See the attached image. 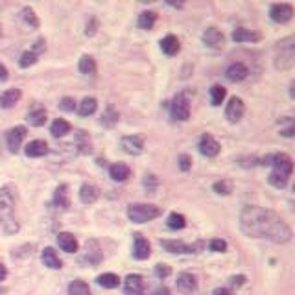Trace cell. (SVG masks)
Wrapping results in <instances>:
<instances>
[{
  "label": "cell",
  "instance_id": "obj_29",
  "mask_svg": "<svg viewBox=\"0 0 295 295\" xmlns=\"http://www.w3.org/2000/svg\"><path fill=\"white\" fill-rule=\"evenodd\" d=\"M87 258L92 264H98L102 260V249H100V244L96 240L87 242Z\"/></svg>",
  "mask_w": 295,
  "mask_h": 295
},
{
  "label": "cell",
  "instance_id": "obj_13",
  "mask_svg": "<svg viewBox=\"0 0 295 295\" xmlns=\"http://www.w3.org/2000/svg\"><path fill=\"white\" fill-rule=\"evenodd\" d=\"M271 164L275 166V172L284 173V175L290 177L293 172V161L288 153H277V155H271Z\"/></svg>",
  "mask_w": 295,
  "mask_h": 295
},
{
  "label": "cell",
  "instance_id": "obj_23",
  "mask_svg": "<svg viewBox=\"0 0 295 295\" xmlns=\"http://www.w3.org/2000/svg\"><path fill=\"white\" fill-rule=\"evenodd\" d=\"M19 100H21V91L19 89H8L0 94V107L11 109Z\"/></svg>",
  "mask_w": 295,
  "mask_h": 295
},
{
  "label": "cell",
  "instance_id": "obj_52",
  "mask_svg": "<svg viewBox=\"0 0 295 295\" xmlns=\"http://www.w3.org/2000/svg\"><path fill=\"white\" fill-rule=\"evenodd\" d=\"M155 295H170V290H168L166 286H161V288H157Z\"/></svg>",
  "mask_w": 295,
  "mask_h": 295
},
{
  "label": "cell",
  "instance_id": "obj_22",
  "mask_svg": "<svg viewBox=\"0 0 295 295\" xmlns=\"http://www.w3.org/2000/svg\"><path fill=\"white\" fill-rule=\"evenodd\" d=\"M41 260H43L44 266H46V268H50V269H61V268H63L61 258L57 257V253H55L52 247H46V249H44L43 255H41Z\"/></svg>",
  "mask_w": 295,
  "mask_h": 295
},
{
  "label": "cell",
  "instance_id": "obj_31",
  "mask_svg": "<svg viewBox=\"0 0 295 295\" xmlns=\"http://www.w3.org/2000/svg\"><path fill=\"white\" fill-rule=\"evenodd\" d=\"M157 22V13L155 11H144L139 15V28L140 30H151Z\"/></svg>",
  "mask_w": 295,
  "mask_h": 295
},
{
  "label": "cell",
  "instance_id": "obj_14",
  "mask_svg": "<svg viewBox=\"0 0 295 295\" xmlns=\"http://www.w3.org/2000/svg\"><path fill=\"white\" fill-rule=\"evenodd\" d=\"M146 282L140 275H128L126 277V295H146Z\"/></svg>",
  "mask_w": 295,
  "mask_h": 295
},
{
  "label": "cell",
  "instance_id": "obj_9",
  "mask_svg": "<svg viewBox=\"0 0 295 295\" xmlns=\"http://www.w3.org/2000/svg\"><path fill=\"white\" fill-rule=\"evenodd\" d=\"M244 113H246V105H244V102H242V98L232 96L231 100H229V103H227V107H225V118L231 124H236V122H240L242 120Z\"/></svg>",
  "mask_w": 295,
  "mask_h": 295
},
{
  "label": "cell",
  "instance_id": "obj_41",
  "mask_svg": "<svg viewBox=\"0 0 295 295\" xmlns=\"http://www.w3.org/2000/svg\"><path fill=\"white\" fill-rule=\"evenodd\" d=\"M212 188H214V192L216 194H221V196H229V194L232 192V185H231V181H218V183H214L212 185Z\"/></svg>",
  "mask_w": 295,
  "mask_h": 295
},
{
  "label": "cell",
  "instance_id": "obj_16",
  "mask_svg": "<svg viewBox=\"0 0 295 295\" xmlns=\"http://www.w3.org/2000/svg\"><path fill=\"white\" fill-rule=\"evenodd\" d=\"M26 118L32 126L41 128V126H44V122H46V109H44V105H41V103H33L32 107L28 109Z\"/></svg>",
  "mask_w": 295,
  "mask_h": 295
},
{
  "label": "cell",
  "instance_id": "obj_19",
  "mask_svg": "<svg viewBox=\"0 0 295 295\" xmlns=\"http://www.w3.org/2000/svg\"><path fill=\"white\" fill-rule=\"evenodd\" d=\"M57 246L67 253H76L78 251V247H80V244H78L74 234H70V232H59Z\"/></svg>",
  "mask_w": 295,
  "mask_h": 295
},
{
  "label": "cell",
  "instance_id": "obj_3",
  "mask_svg": "<svg viewBox=\"0 0 295 295\" xmlns=\"http://www.w3.org/2000/svg\"><path fill=\"white\" fill-rule=\"evenodd\" d=\"M295 39L286 37L275 46V69L277 70H291L295 63Z\"/></svg>",
  "mask_w": 295,
  "mask_h": 295
},
{
  "label": "cell",
  "instance_id": "obj_49",
  "mask_svg": "<svg viewBox=\"0 0 295 295\" xmlns=\"http://www.w3.org/2000/svg\"><path fill=\"white\" fill-rule=\"evenodd\" d=\"M44 50V39H37V41H35V46H33V54H37L39 55V52H43Z\"/></svg>",
  "mask_w": 295,
  "mask_h": 295
},
{
  "label": "cell",
  "instance_id": "obj_25",
  "mask_svg": "<svg viewBox=\"0 0 295 295\" xmlns=\"http://www.w3.org/2000/svg\"><path fill=\"white\" fill-rule=\"evenodd\" d=\"M258 39H260L258 33L246 30V28H236L234 32H232V41H236V43H255Z\"/></svg>",
  "mask_w": 295,
  "mask_h": 295
},
{
  "label": "cell",
  "instance_id": "obj_20",
  "mask_svg": "<svg viewBox=\"0 0 295 295\" xmlns=\"http://www.w3.org/2000/svg\"><path fill=\"white\" fill-rule=\"evenodd\" d=\"M247 74H249V70L244 63H232L229 69L225 70V78L229 81H242L246 80Z\"/></svg>",
  "mask_w": 295,
  "mask_h": 295
},
{
  "label": "cell",
  "instance_id": "obj_1",
  "mask_svg": "<svg viewBox=\"0 0 295 295\" xmlns=\"http://www.w3.org/2000/svg\"><path fill=\"white\" fill-rule=\"evenodd\" d=\"M240 229L251 238H266L273 244L291 240V229L275 210L258 205H247L240 214Z\"/></svg>",
  "mask_w": 295,
  "mask_h": 295
},
{
  "label": "cell",
  "instance_id": "obj_40",
  "mask_svg": "<svg viewBox=\"0 0 295 295\" xmlns=\"http://www.w3.org/2000/svg\"><path fill=\"white\" fill-rule=\"evenodd\" d=\"M21 13H22V21L26 22L28 26L30 28H39V19H37V15H35V11H33L32 8H24Z\"/></svg>",
  "mask_w": 295,
  "mask_h": 295
},
{
  "label": "cell",
  "instance_id": "obj_50",
  "mask_svg": "<svg viewBox=\"0 0 295 295\" xmlns=\"http://www.w3.org/2000/svg\"><path fill=\"white\" fill-rule=\"evenodd\" d=\"M244 282H246V277H244V275H238V277H231V284L232 286H242L244 284Z\"/></svg>",
  "mask_w": 295,
  "mask_h": 295
},
{
  "label": "cell",
  "instance_id": "obj_37",
  "mask_svg": "<svg viewBox=\"0 0 295 295\" xmlns=\"http://www.w3.org/2000/svg\"><path fill=\"white\" fill-rule=\"evenodd\" d=\"M225 96H227V91L221 85H214L212 89H210V102H212L214 107L221 105L223 100H225Z\"/></svg>",
  "mask_w": 295,
  "mask_h": 295
},
{
  "label": "cell",
  "instance_id": "obj_33",
  "mask_svg": "<svg viewBox=\"0 0 295 295\" xmlns=\"http://www.w3.org/2000/svg\"><path fill=\"white\" fill-rule=\"evenodd\" d=\"M69 295H91V288H89V284H87L85 280L76 279L70 282Z\"/></svg>",
  "mask_w": 295,
  "mask_h": 295
},
{
  "label": "cell",
  "instance_id": "obj_11",
  "mask_svg": "<svg viewBox=\"0 0 295 295\" xmlns=\"http://www.w3.org/2000/svg\"><path fill=\"white\" fill-rule=\"evenodd\" d=\"M221 146L220 142L212 137V135L205 133L201 139H199V151H201V155L205 157H216L218 153H220Z\"/></svg>",
  "mask_w": 295,
  "mask_h": 295
},
{
  "label": "cell",
  "instance_id": "obj_10",
  "mask_svg": "<svg viewBox=\"0 0 295 295\" xmlns=\"http://www.w3.org/2000/svg\"><path fill=\"white\" fill-rule=\"evenodd\" d=\"M24 137H26V128H24V126H17V128L10 129V131L6 133V144H8L10 151L17 153L22 144V140H24Z\"/></svg>",
  "mask_w": 295,
  "mask_h": 295
},
{
  "label": "cell",
  "instance_id": "obj_45",
  "mask_svg": "<svg viewBox=\"0 0 295 295\" xmlns=\"http://www.w3.org/2000/svg\"><path fill=\"white\" fill-rule=\"evenodd\" d=\"M155 275L159 277V279H166V277L172 275V268L166 266V264H157L155 266Z\"/></svg>",
  "mask_w": 295,
  "mask_h": 295
},
{
  "label": "cell",
  "instance_id": "obj_36",
  "mask_svg": "<svg viewBox=\"0 0 295 295\" xmlns=\"http://www.w3.org/2000/svg\"><path fill=\"white\" fill-rule=\"evenodd\" d=\"M96 107H98L96 98H83L80 103V107H78V113H80L81 116H89V114H92L96 111Z\"/></svg>",
  "mask_w": 295,
  "mask_h": 295
},
{
  "label": "cell",
  "instance_id": "obj_26",
  "mask_svg": "<svg viewBox=\"0 0 295 295\" xmlns=\"http://www.w3.org/2000/svg\"><path fill=\"white\" fill-rule=\"evenodd\" d=\"M26 155L28 157H43L48 153V144L44 140H32L30 144L26 146Z\"/></svg>",
  "mask_w": 295,
  "mask_h": 295
},
{
  "label": "cell",
  "instance_id": "obj_28",
  "mask_svg": "<svg viewBox=\"0 0 295 295\" xmlns=\"http://www.w3.org/2000/svg\"><path fill=\"white\" fill-rule=\"evenodd\" d=\"M50 133H52V137H55V139L65 137L67 133H70V124L67 122V120H63V118H57V120H54V124L50 126Z\"/></svg>",
  "mask_w": 295,
  "mask_h": 295
},
{
  "label": "cell",
  "instance_id": "obj_53",
  "mask_svg": "<svg viewBox=\"0 0 295 295\" xmlns=\"http://www.w3.org/2000/svg\"><path fill=\"white\" fill-rule=\"evenodd\" d=\"M214 295H231V291L227 290V288H216Z\"/></svg>",
  "mask_w": 295,
  "mask_h": 295
},
{
  "label": "cell",
  "instance_id": "obj_34",
  "mask_svg": "<svg viewBox=\"0 0 295 295\" xmlns=\"http://www.w3.org/2000/svg\"><path fill=\"white\" fill-rule=\"evenodd\" d=\"M118 118H120V114H118L116 109H114L113 105H107V109H105L102 114V124L105 128H113V126L118 124Z\"/></svg>",
  "mask_w": 295,
  "mask_h": 295
},
{
  "label": "cell",
  "instance_id": "obj_38",
  "mask_svg": "<svg viewBox=\"0 0 295 295\" xmlns=\"http://www.w3.org/2000/svg\"><path fill=\"white\" fill-rule=\"evenodd\" d=\"M288 179L290 177L288 175H284V173H279V172H271L269 173V177H268V181H269V185H273L275 188H284L286 185H288Z\"/></svg>",
  "mask_w": 295,
  "mask_h": 295
},
{
  "label": "cell",
  "instance_id": "obj_6",
  "mask_svg": "<svg viewBox=\"0 0 295 295\" xmlns=\"http://www.w3.org/2000/svg\"><path fill=\"white\" fill-rule=\"evenodd\" d=\"M269 17H271V21L273 22L284 24V22L291 21V17H293V8H291V4H286V2L273 4L269 8Z\"/></svg>",
  "mask_w": 295,
  "mask_h": 295
},
{
  "label": "cell",
  "instance_id": "obj_21",
  "mask_svg": "<svg viewBox=\"0 0 295 295\" xmlns=\"http://www.w3.org/2000/svg\"><path fill=\"white\" fill-rule=\"evenodd\" d=\"M109 175H111L113 181L124 183L129 175H131V168H129L126 162H116V164H113V166L109 168Z\"/></svg>",
  "mask_w": 295,
  "mask_h": 295
},
{
  "label": "cell",
  "instance_id": "obj_42",
  "mask_svg": "<svg viewBox=\"0 0 295 295\" xmlns=\"http://www.w3.org/2000/svg\"><path fill=\"white\" fill-rule=\"evenodd\" d=\"M37 63V54H33L32 50L30 52H24V54L21 55V61H19V65H21L22 69H28V67H32V65Z\"/></svg>",
  "mask_w": 295,
  "mask_h": 295
},
{
  "label": "cell",
  "instance_id": "obj_5",
  "mask_svg": "<svg viewBox=\"0 0 295 295\" xmlns=\"http://www.w3.org/2000/svg\"><path fill=\"white\" fill-rule=\"evenodd\" d=\"M170 111H172L173 120H179V122L188 120V118H190V102H188L187 94H183V92L181 94H177V96L173 98Z\"/></svg>",
  "mask_w": 295,
  "mask_h": 295
},
{
  "label": "cell",
  "instance_id": "obj_8",
  "mask_svg": "<svg viewBox=\"0 0 295 295\" xmlns=\"http://www.w3.org/2000/svg\"><path fill=\"white\" fill-rule=\"evenodd\" d=\"M161 246L166 249L168 253H175V255H183V253H198V249L203 247V244L199 242L196 246H187L181 240H161Z\"/></svg>",
  "mask_w": 295,
  "mask_h": 295
},
{
  "label": "cell",
  "instance_id": "obj_12",
  "mask_svg": "<svg viewBox=\"0 0 295 295\" xmlns=\"http://www.w3.org/2000/svg\"><path fill=\"white\" fill-rule=\"evenodd\" d=\"M151 255V247H150V242L146 240L142 234H133V257L137 260H146V258H150Z\"/></svg>",
  "mask_w": 295,
  "mask_h": 295
},
{
  "label": "cell",
  "instance_id": "obj_32",
  "mask_svg": "<svg viewBox=\"0 0 295 295\" xmlns=\"http://www.w3.org/2000/svg\"><path fill=\"white\" fill-rule=\"evenodd\" d=\"M98 284L102 286V288H105V290H113V288H116L118 284H120V279H118V275L114 273H103L98 277Z\"/></svg>",
  "mask_w": 295,
  "mask_h": 295
},
{
  "label": "cell",
  "instance_id": "obj_15",
  "mask_svg": "<svg viewBox=\"0 0 295 295\" xmlns=\"http://www.w3.org/2000/svg\"><path fill=\"white\" fill-rule=\"evenodd\" d=\"M203 43L207 44V46H210V48H220V46H223V43H225V37H223V33H221L218 28L210 26L203 32Z\"/></svg>",
  "mask_w": 295,
  "mask_h": 295
},
{
  "label": "cell",
  "instance_id": "obj_48",
  "mask_svg": "<svg viewBox=\"0 0 295 295\" xmlns=\"http://www.w3.org/2000/svg\"><path fill=\"white\" fill-rule=\"evenodd\" d=\"M177 162H179V168H181L183 172H188V170L192 168V159H190L188 155H179Z\"/></svg>",
  "mask_w": 295,
  "mask_h": 295
},
{
  "label": "cell",
  "instance_id": "obj_24",
  "mask_svg": "<svg viewBox=\"0 0 295 295\" xmlns=\"http://www.w3.org/2000/svg\"><path fill=\"white\" fill-rule=\"evenodd\" d=\"M54 203L59 209H69L70 207V192L67 185H59L54 192Z\"/></svg>",
  "mask_w": 295,
  "mask_h": 295
},
{
  "label": "cell",
  "instance_id": "obj_30",
  "mask_svg": "<svg viewBox=\"0 0 295 295\" xmlns=\"http://www.w3.org/2000/svg\"><path fill=\"white\" fill-rule=\"evenodd\" d=\"M74 144L78 146V148H80L81 153H91V151H92L91 139H89V135H87L85 131H76Z\"/></svg>",
  "mask_w": 295,
  "mask_h": 295
},
{
  "label": "cell",
  "instance_id": "obj_51",
  "mask_svg": "<svg viewBox=\"0 0 295 295\" xmlns=\"http://www.w3.org/2000/svg\"><path fill=\"white\" fill-rule=\"evenodd\" d=\"M6 80H8V69L0 63V81H6Z\"/></svg>",
  "mask_w": 295,
  "mask_h": 295
},
{
  "label": "cell",
  "instance_id": "obj_2",
  "mask_svg": "<svg viewBox=\"0 0 295 295\" xmlns=\"http://www.w3.org/2000/svg\"><path fill=\"white\" fill-rule=\"evenodd\" d=\"M0 225L6 234H17L21 225L15 216V196L10 187L0 188Z\"/></svg>",
  "mask_w": 295,
  "mask_h": 295
},
{
  "label": "cell",
  "instance_id": "obj_18",
  "mask_svg": "<svg viewBox=\"0 0 295 295\" xmlns=\"http://www.w3.org/2000/svg\"><path fill=\"white\" fill-rule=\"evenodd\" d=\"M177 290L181 291V293L188 295L192 293V291H196V288H198V282H196V277H194L192 273H181L179 277H177Z\"/></svg>",
  "mask_w": 295,
  "mask_h": 295
},
{
  "label": "cell",
  "instance_id": "obj_46",
  "mask_svg": "<svg viewBox=\"0 0 295 295\" xmlns=\"http://www.w3.org/2000/svg\"><path fill=\"white\" fill-rule=\"evenodd\" d=\"M98 32V21L96 17H91L89 21H87V26H85V35H89V37H92L94 33Z\"/></svg>",
  "mask_w": 295,
  "mask_h": 295
},
{
  "label": "cell",
  "instance_id": "obj_54",
  "mask_svg": "<svg viewBox=\"0 0 295 295\" xmlns=\"http://www.w3.org/2000/svg\"><path fill=\"white\" fill-rule=\"evenodd\" d=\"M8 277V269H6L4 264H0V280H4Z\"/></svg>",
  "mask_w": 295,
  "mask_h": 295
},
{
  "label": "cell",
  "instance_id": "obj_4",
  "mask_svg": "<svg viewBox=\"0 0 295 295\" xmlns=\"http://www.w3.org/2000/svg\"><path fill=\"white\" fill-rule=\"evenodd\" d=\"M162 214V209L157 207V205L150 203H133L129 205L128 209V218L133 223H146V221H151L159 218Z\"/></svg>",
  "mask_w": 295,
  "mask_h": 295
},
{
  "label": "cell",
  "instance_id": "obj_43",
  "mask_svg": "<svg viewBox=\"0 0 295 295\" xmlns=\"http://www.w3.org/2000/svg\"><path fill=\"white\" fill-rule=\"evenodd\" d=\"M144 187L146 190L150 194H155L157 187H159V179H157V175H153V173H148V175L144 177Z\"/></svg>",
  "mask_w": 295,
  "mask_h": 295
},
{
  "label": "cell",
  "instance_id": "obj_35",
  "mask_svg": "<svg viewBox=\"0 0 295 295\" xmlns=\"http://www.w3.org/2000/svg\"><path fill=\"white\" fill-rule=\"evenodd\" d=\"M80 72L85 76H94L96 74V61L91 55H83L80 59Z\"/></svg>",
  "mask_w": 295,
  "mask_h": 295
},
{
  "label": "cell",
  "instance_id": "obj_44",
  "mask_svg": "<svg viewBox=\"0 0 295 295\" xmlns=\"http://www.w3.org/2000/svg\"><path fill=\"white\" fill-rule=\"evenodd\" d=\"M210 251L214 253H225L227 251V242L221 240V238H214V240H210Z\"/></svg>",
  "mask_w": 295,
  "mask_h": 295
},
{
  "label": "cell",
  "instance_id": "obj_17",
  "mask_svg": "<svg viewBox=\"0 0 295 295\" xmlns=\"http://www.w3.org/2000/svg\"><path fill=\"white\" fill-rule=\"evenodd\" d=\"M98 198H100V188H98L96 185H92V183H85V185H81V188H80L81 203L92 205Z\"/></svg>",
  "mask_w": 295,
  "mask_h": 295
},
{
  "label": "cell",
  "instance_id": "obj_47",
  "mask_svg": "<svg viewBox=\"0 0 295 295\" xmlns=\"http://www.w3.org/2000/svg\"><path fill=\"white\" fill-rule=\"evenodd\" d=\"M59 107L63 109V111H67V113H70V111H74V109H76V102H74V98L65 96L63 100H61V103H59Z\"/></svg>",
  "mask_w": 295,
  "mask_h": 295
},
{
  "label": "cell",
  "instance_id": "obj_39",
  "mask_svg": "<svg viewBox=\"0 0 295 295\" xmlns=\"http://www.w3.org/2000/svg\"><path fill=\"white\" fill-rule=\"evenodd\" d=\"M168 227L170 229H185V225H187V218L183 214H177V212H172V214L168 216Z\"/></svg>",
  "mask_w": 295,
  "mask_h": 295
},
{
  "label": "cell",
  "instance_id": "obj_27",
  "mask_svg": "<svg viewBox=\"0 0 295 295\" xmlns=\"http://www.w3.org/2000/svg\"><path fill=\"white\" fill-rule=\"evenodd\" d=\"M179 39L175 35H166V37L161 41V50L164 52L166 55H175L179 52Z\"/></svg>",
  "mask_w": 295,
  "mask_h": 295
},
{
  "label": "cell",
  "instance_id": "obj_7",
  "mask_svg": "<svg viewBox=\"0 0 295 295\" xmlns=\"http://www.w3.org/2000/svg\"><path fill=\"white\" fill-rule=\"evenodd\" d=\"M144 135H128L120 140L124 151L129 153V155H140L142 150H144Z\"/></svg>",
  "mask_w": 295,
  "mask_h": 295
}]
</instances>
